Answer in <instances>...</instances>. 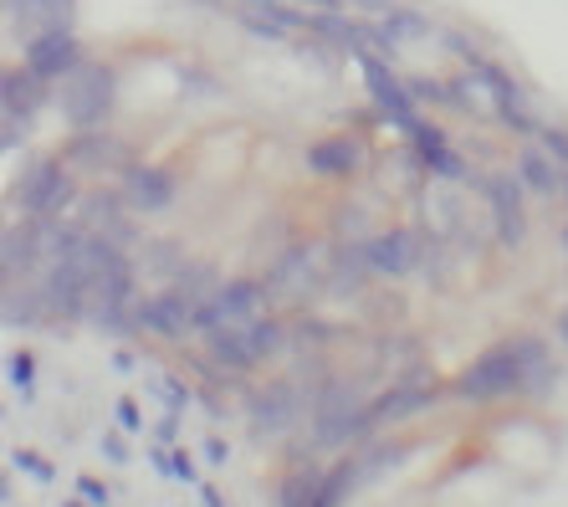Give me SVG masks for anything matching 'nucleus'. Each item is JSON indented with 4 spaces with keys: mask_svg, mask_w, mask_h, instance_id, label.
Instances as JSON below:
<instances>
[{
    "mask_svg": "<svg viewBox=\"0 0 568 507\" xmlns=\"http://www.w3.org/2000/svg\"><path fill=\"white\" fill-rule=\"evenodd\" d=\"M554 354H548V344L542 338H532V334H523V395H548L554 389Z\"/></svg>",
    "mask_w": 568,
    "mask_h": 507,
    "instance_id": "nucleus-25",
    "label": "nucleus"
},
{
    "mask_svg": "<svg viewBox=\"0 0 568 507\" xmlns=\"http://www.w3.org/2000/svg\"><path fill=\"white\" fill-rule=\"evenodd\" d=\"M72 201H78V185H72V164L62 160H31L11 190L16 211L37 215V221H57Z\"/></svg>",
    "mask_w": 568,
    "mask_h": 507,
    "instance_id": "nucleus-4",
    "label": "nucleus"
},
{
    "mask_svg": "<svg viewBox=\"0 0 568 507\" xmlns=\"http://www.w3.org/2000/svg\"><path fill=\"white\" fill-rule=\"evenodd\" d=\"M364 487V462L358 456H344V462H333L323 471V487H317V507H344L348 497Z\"/></svg>",
    "mask_w": 568,
    "mask_h": 507,
    "instance_id": "nucleus-24",
    "label": "nucleus"
},
{
    "mask_svg": "<svg viewBox=\"0 0 568 507\" xmlns=\"http://www.w3.org/2000/svg\"><path fill=\"white\" fill-rule=\"evenodd\" d=\"M78 497H82V503H93V507H113L108 481H98V477H78Z\"/></svg>",
    "mask_w": 568,
    "mask_h": 507,
    "instance_id": "nucleus-35",
    "label": "nucleus"
},
{
    "mask_svg": "<svg viewBox=\"0 0 568 507\" xmlns=\"http://www.w3.org/2000/svg\"><path fill=\"white\" fill-rule=\"evenodd\" d=\"M481 190H487V205H491V221H497V241H503L507 252H517L523 241H528V211H523V195H528V185L513 174H487L481 180Z\"/></svg>",
    "mask_w": 568,
    "mask_h": 507,
    "instance_id": "nucleus-8",
    "label": "nucleus"
},
{
    "mask_svg": "<svg viewBox=\"0 0 568 507\" xmlns=\"http://www.w3.org/2000/svg\"><path fill=\"white\" fill-rule=\"evenodd\" d=\"M450 395L466 405H497L507 395H523V338H507V344L476 354L456 379H450Z\"/></svg>",
    "mask_w": 568,
    "mask_h": 507,
    "instance_id": "nucleus-3",
    "label": "nucleus"
},
{
    "mask_svg": "<svg viewBox=\"0 0 568 507\" xmlns=\"http://www.w3.org/2000/svg\"><path fill=\"white\" fill-rule=\"evenodd\" d=\"M476 82H481V93L491 98V108H497V119H503V129H513V134H538L542 123L528 113V98H523V88H517V78L507 68H497L491 57H481L476 68H466Z\"/></svg>",
    "mask_w": 568,
    "mask_h": 507,
    "instance_id": "nucleus-7",
    "label": "nucleus"
},
{
    "mask_svg": "<svg viewBox=\"0 0 568 507\" xmlns=\"http://www.w3.org/2000/svg\"><path fill=\"white\" fill-rule=\"evenodd\" d=\"M246 328V338H252V348H256V359H272L282 348V318H256V323H241Z\"/></svg>",
    "mask_w": 568,
    "mask_h": 507,
    "instance_id": "nucleus-31",
    "label": "nucleus"
},
{
    "mask_svg": "<svg viewBox=\"0 0 568 507\" xmlns=\"http://www.w3.org/2000/svg\"><path fill=\"white\" fill-rule=\"evenodd\" d=\"M517 180L528 185V195H538V201H558L564 195V164L548 154V149H517Z\"/></svg>",
    "mask_w": 568,
    "mask_h": 507,
    "instance_id": "nucleus-18",
    "label": "nucleus"
},
{
    "mask_svg": "<svg viewBox=\"0 0 568 507\" xmlns=\"http://www.w3.org/2000/svg\"><path fill=\"white\" fill-rule=\"evenodd\" d=\"M307 31H313L323 47L348 52V57H358L374 41V21H369V16H348V11H313V27H307Z\"/></svg>",
    "mask_w": 568,
    "mask_h": 507,
    "instance_id": "nucleus-14",
    "label": "nucleus"
},
{
    "mask_svg": "<svg viewBox=\"0 0 568 507\" xmlns=\"http://www.w3.org/2000/svg\"><path fill=\"white\" fill-rule=\"evenodd\" d=\"M82 62H88V52H82L72 21H57V27H41L27 37V68L37 72V78H47L52 88L67 78V72H78Z\"/></svg>",
    "mask_w": 568,
    "mask_h": 507,
    "instance_id": "nucleus-6",
    "label": "nucleus"
},
{
    "mask_svg": "<svg viewBox=\"0 0 568 507\" xmlns=\"http://www.w3.org/2000/svg\"><path fill=\"white\" fill-rule=\"evenodd\" d=\"M266 293L272 297H303L313 293V252L307 246H297V252H287L272 267V277H266Z\"/></svg>",
    "mask_w": 568,
    "mask_h": 507,
    "instance_id": "nucleus-21",
    "label": "nucleus"
},
{
    "mask_svg": "<svg viewBox=\"0 0 568 507\" xmlns=\"http://www.w3.org/2000/svg\"><path fill=\"white\" fill-rule=\"evenodd\" d=\"M538 144L568 170V129H558V123H542V129H538Z\"/></svg>",
    "mask_w": 568,
    "mask_h": 507,
    "instance_id": "nucleus-33",
    "label": "nucleus"
},
{
    "mask_svg": "<svg viewBox=\"0 0 568 507\" xmlns=\"http://www.w3.org/2000/svg\"><path fill=\"white\" fill-rule=\"evenodd\" d=\"M62 507H93V503H82V497H72V503H62Z\"/></svg>",
    "mask_w": 568,
    "mask_h": 507,
    "instance_id": "nucleus-46",
    "label": "nucleus"
},
{
    "mask_svg": "<svg viewBox=\"0 0 568 507\" xmlns=\"http://www.w3.org/2000/svg\"><path fill=\"white\" fill-rule=\"evenodd\" d=\"M358 16H369V21H379V16H389L395 11V0H348Z\"/></svg>",
    "mask_w": 568,
    "mask_h": 507,
    "instance_id": "nucleus-37",
    "label": "nucleus"
},
{
    "mask_svg": "<svg viewBox=\"0 0 568 507\" xmlns=\"http://www.w3.org/2000/svg\"><path fill=\"white\" fill-rule=\"evenodd\" d=\"M354 62H358V72H364V88H369L374 108H379V119L395 123L399 134H405V129L420 119V98L410 93V78H399V72L389 68V57L374 52V47H364Z\"/></svg>",
    "mask_w": 568,
    "mask_h": 507,
    "instance_id": "nucleus-5",
    "label": "nucleus"
},
{
    "mask_svg": "<svg viewBox=\"0 0 568 507\" xmlns=\"http://www.w3.org/2000/svg\"><path fill=\"white\" fill-rule=\"evenodd\" d=\"M303 164H307V174H317V180H344V174L364 170V144H358L354 134L313 139V144L303 149Z\"/></svg>",
    "mask_w": 568,
    "mask_h": 507,
    "instance_id": "nucleus-12",
    "label": "nucleus"
},
{
    "mask_svg": "<svg viewBox=\"0 0 568 507\" xmlns=\"http://www.w3.org/2000/svg\"><path fill=\"white\" fill-rule=\"evenodd\" d=\"M174 287H180L190 303H205V297L221 293V282H215L211 267H180V272H174Z\"/></svg>",
    "mask_w": 568,
    "mask_h": 507,
    "instance_id": "nucleus-29",
    "label": "nucleus"
},
{
    "mask_svg": "<svg viewBox=\"0 0 568 507\" xmlns=\"http://www.w3.org/2000/svg\"><path fill=\"white\" fill-rule=\"evenodd\" d=\"M11 462H16V471H27L37 481H57V467L41 452H11Z\"/></svg>",
    "mask_w": 568,
    "mask_h": 507,
    "instance_id": "nucleus-32",
    "label": "nucleus"
},
{
    "mask_svg": "<svg viewBox=\"0 0 568 507\" xmlns=\"http://www.w3.org/2000/svg\"><path fill=\"white\" fill-rule=\"evenodd\" d=\"M292 6H303V11H344L348 0H292Z\"/></svg>",
    "mask_w": 568,
    "mask_h": 507,
    "instance_id": "nucleus-41",
    "label": "nucleus"
},
{
    "mask_svg": "<svg viewBox=\"0 0 568 507\" xmlns=\"http://www.w3.org/2000/svg\"><path fill=\"white\" fill-rule=\"evenodd\" d=\"M47 313H52V303L41 293V282H31V287L6 282V323H11V328H41Z\"/></svg>",
    "mask_w": 568,
    "mask_h": 507,
    "instance_id": "nucleus-23",
    "label": "nucleus"
},
{
    "mask_svg": "<svg viewBox=\"0 0 568 507\" xmlns=\"http://www.w3.org/2000/svg\"><path fill=\"white\" fill-rule=\"evenodd\" d=\"M558 334H564V344H568V307L558 313Z\"/></svg>",
    "mask_w": 568,
    "mask_h": 507,
    "instance_id": "nucleus-44",
    "label": "nucleus"
},
{
    "mask_svg": "<svg viewBox=\"0 0 568 507\" xmlns=\"http://www.w3.org/2000/svg\"><path fill=\"white\" fill-rule=\"evenodd\" d=\"M170 471H174L180 487H200V471H195V462H190L185 446H170Z\"/></svg>",
    "mask_w": 568,
    "mask_h": 507,
    "instance_id": "nucleus-34",
    "label": "nucleus"
},
{
    "mask_svg": "<svg viewBox=\"0 0 568 507\" xmlns=\"http://www.w3.org/2000/svg\"><path fill=\"white\" fill-rule=\"evenodd\" d=\"M119 426H123V430H144V415H139V405H133L129 395L119 400Z\"/></svg>",
    "mask_w": 568,
    "mask_h": 507,
    "instance_id": "nucleus-38",
    "label": "nucleus"
},
{
    "mask_svg": "<svg viewBox=\"0 0 568 507\" xmlns=\"http://www.w3.org/2000/svg\"><path fill=\"white\" fill-rule=\"evenodd\" d=\"M564 201H568V180H564Z\"/></svg>",
    "mask_w": 568,
    "mask_h": 507,
    "instance_id": "nucleus-47",
    "label": "nucleus"
},
{
    "mask_svg": "<svg viewBox=\"0 0 568 507\" xmlns=\"http://www.w3.org/2000/svg\"><path fill=\"white\" fill-rule=\"evenodd\" d=\"M205 348H211V359L221 364L225 374H246V369H256V348H252V338H246V328H215L211 338H205Z\"/></svg>",
    "mask_w": 568,
    "mask_h": 507,
    "instance_id": "nucleus-22",
    "label": "nucleus"
},
{
    "mask_svg": "<svg viewBox=\"0 0 568 507\" xmlns=\"http://www.w3.org/2000/svg\"><path fill=\"white\" fill-rule=\"evenodd\" d=\"M317 487H323V471L317 467L287 471L277 487V507H317Z\"/></svg>",
    "mask_w": 568,
    "mask_h": 507,
    "instance_id": "nucleus-27",
    "label": "nucleus"
},
{
    "mask_svg": "<svg viewBox=\"0 0 568 507\" xmlns=\"http://www.w3.org/2000/svg\"><path fill=\"white\" fill-rule=\"evenodd\" d=\"M98 452H103L108 462H113V467H129V462H133V452L123 446V436H113V430H108V436L98 440Z\"/></svg>",
    "mask_w": 568,
    "mask_h": 507,
    "instance_id": "nucleus-36",
    "label": "nucleus"
},
{
    "mask_svg": "<svg viewBox=\"0 0 568 507\" xmlns=\"http://www.w3.org/2000/svg\"><path fill=\"white\" fill-rule=\"evenodd\" d=\"M159 446H180V415H164V420H159Z\"/></svg>",
    "mask_w": 568,
    "mask_h": 507,
    "instance_id": "nucleus-40",
    "label": "nucleus"
},
{
    "mask_svg": "<svg viewBox=\"0 0 568 507\" xmlns=\"http://www.w3.org/2000/svg\"><path fill=\"white\" fill-rule=\"evenodd\" d=\"M6 16H11V27L27 21L31 31H41L57 21H72V0H6Z\"/></svg>",
    "mask_w": 568,
    "mask_h": 507,
    "instance_id": "nucleus-26",
    "label": "nucleus"
},
{
    "mask_svg": "<svg viewBox=\"0 0 568 507\" xmlns=\"http://www.w3.org/2000/svg\"><path fill=\"white\" fill-rule=\"evenodd\" d=\"M57 113L67 119L72 134H88V129H108L113 119V103H119V72L108 62H82L78 72H67L57 82Z\"/></svg>",
    "mask_w": 568,
    "mask_h": 507,
    "instance_id": "nucleus-2",
    "label": "nucleus"
},
{
    "mask_svg": "<svg viewBox=\"0 0 568 507\" xmlns=\"http://www.w3.org/2000/svg\"><path fill=\"white\" fill-rule=\"evenodd\" d=\"M129 201H123V190L119 195H108V190H98V195H88L78 211V226L98 231V236H113L123 241V246H133V226H129Z\"/></svg>",
    "mask_w": 568,
    "mask_h": 507,
    "instance_id": "nucleus-16",
    "label": "nucleus"
},
{
    "mask_svg": "<svg viewBox=\"0 0 568 507\" xmlns=\"http://www.w3.org/2000/svg\"><path fill=\"white\" fill-rule=\"evenodd\" d=\"M205 462H211V467H225V462H231V446H225L221 436H205Z\"/></svg>",
    "mask_w": 568,
    "mask_h": 507,
    "instance_id": "nucleus-39",
    "label": "nucleus"
},
{
    "mask_svg": "<svg viewBox=\"0 0 568 507\" xmlns=\"http://www.w3.org/2000/svg\"><path fill=\"white\" fill-rule=\"evenodd\" d=\"M307 400L297 395V385H287V379H277V385L256 389L252 400H246V415H252L256 430H272V436H287L297 420H303Z\"/></svg>",
    "mask_w": 568,
    "mask_h": 507,
    "instance_id": "nucleus-10",
    "label": "nucleus"
},
{
    "mask_svg": "<svg viewBox=\"0 0 568 507\" xmlns=\"http://www.w3.org/2000/svg\"><path fill=\"white\" fill-rule=\"evenodd\" d=\"M123 154H129V149L108 134V129H88V134L72 139V149H67V164H72V170H108V164H119Z\"/></svg>",
    "mask_w": 568,
    "mask_h": 507,
    "instance_id": "nucleus-20",
    "label": "nucleus"
},
{
    "mask_svg": "<svg viewBox=\"0 0 568 507\" xmlns=\"http://www.w3.org/2000/svg\"><path fill=\"white\" fill-rule=\"evenodd\" d=\"M57 98V88L47 78H37L31 68H11L0 78V103H6V123H31L37 119V108Z\"/></svg>",
    "mask_w": 568,
    "mask_h": 507,
    "instance_id": "nucleus-13",
    "label": "nucleus"
},
{
    "mask_svg": "<svg viewBox=\"0 0 568 507\" xmlns=\"http://www.w3.org/2000/svg\"><path fill=\"white\" fill-rule=\"evenodd\" d=\"M425 37H436V27H430V16L425 11H410V6H395L389 16H379L374 21V52H384V57H395L399 47H415V41H425Z\"/></svg>",
    "mask_w": 568,
    "mask_h": 507,
    "instance_id": "nucleus-15",
    "label": "nucleus"
},
{
    "mask_svg": "<svg viewBox=\"0 0 568 507\" xmlns=\"http://www.w3.org/2000/svg\"><path fill=\"white\" fill-rule=\"evenodd\" d=\"M440 405V395L430 385H395V389H384L379 400L369 405V415H374V426H389V420H410V415H425V410H436Z\"/></svg>",
    "mask_w": 568,
    "mask_h": 507,
    "instance_id": "nucleus-19",
    "label": "nucleus"
},
{
    "mask_svg": "<svg viewBox=\"0 0 568 507\" xmlns=\"http://www.w3.org/2000/svg\"><path fill=\"white\" fill-rule=\"evenodd\" d=\"M119 190L133 215H159L174 205V174L159 170V164H129Z\"/></svg>",
    "mask_w": 568,
    "mask_h": 507,
    "instance_id": "nucleus-11",
    "label": "nucleus"
},
{
    "mask_svg": "<svg viewBox=\"0 0 568 507\" xmlns=\"http://www.w3.org/2000/svg\"><path fill=\"white\" fill-rule=\"evenodd\" d=\"M374 415L358 400L354 379H323L313 389V446L344 452V446H369Z\"/></svg>",
    "mask_w": 568,
    "mask_h": 507,
    "instance_id": "nucleus-1",
    "label": "nucleus"
},
{
    "mask_svg": "<svg viewBox=\"0 0 568 507\" xmlns=\"http://www.w3.org/2000/svg\"><path fill=\"white\" fill-rule=\"evenodd\" d=\"M149 389H154L159 400H164V410H174V415H185L190 400H195V389H190L185 379H174V374H154V379H149Z\"/></svg>",
    "mask_w": 568,
    "mask_h": 507,
    "instance_id": "nucleus-30",
    "label": "nucleus"
},
{
    "mask_svg": "<svg viewBox=\"0 0 568 507\" xmlns=\"http://www.w3.org/2000/svg\"><path fill=\"white\" fill-rule=\"evenodd\" d=\"M364 252H369L374 277H405V272L415 267V231L389 226V231L364 241Z\"/></svg>",
    "mask_w": 568,
    "mask_h": 507,
    "instance_id": "nucleus-17",
    "label": "nucleus"
},
{
    "mask_svg": "<svg viewBox=\"0 0 568 507\" xmlns=\"http://www.w3.org/2000/svg\"><path fill=\"white\" fill-rule=\"evenodd\" d=\"M133 318H139V334L170 338V344H180L185 334H195V303H190L180 287L154 293V297H144V303H133Z\"/></svg>",
    "mask_w": 568,
    "mask_h": 507,
    "instance_id": "nucleus-9",
    "label": "nucleus"
},
{
    "mask_svg": "<svg viewBox=\"0 0 568 507\" xmlns=\"http://www.w3.org/2000/svg\"><path fill=\"white\" fill-rule=\"evenodd\" d=\"M6 374H11V389L21 395V400H31V395H37V354H31V348L6 354Z\"/></svg>",
    "mask_w": 568,
    "mask_h": 507,
    "instance_id": "nucleus-28",
    "label": "nucleus"
},
{
    "mask_svg": "<svg viewBox=\"0 0 568 507\" xmlns=\"http://www.w3.org/2000/svg\"><path fill=\"white\" fill-rule=\"evenodd\" d=\"M564 246H568V226H564Z\"/></svg>",
    "mask_w": 568,
    "mask_h": 507,
    "instance_id": "nucleus-48",
    "label": "nucleus"
},
{
    "mask_svg": "<svg viewBox=\"0 0 568 507\" xmlns=\"http://www.w3.org/2000/svg\"><path fill=\"white\" fill-rule=\"evenodd\" d=\"M113 369L133 374V369H139V354H133V348H119V354H113Z\"/></svg>",
    "mask_w": 568,
    "mask_h": 507,
    "instance_id": "nucleus-42",
    "label": "nucleus"
},
{
    "mask_svg": "<svg viewBox=\"0 0 568 507\" xmlns=\"http://www.w3.org/2000/svg\"><path fill=\"white\" fill-rule=\"evenodd\" d=\"M200 497H205V507H225V503H221V493H215L211 481H200Z\"/></svg>",
    "mask_w": 568,
    "mask_h": 507,
    "instance_id": "nucleus-43",
    "label": "nucleus"
},
{
    "mask_svg": "<svg viewBox=\"0 0 568 507\" xmlns=\"http://www.w3.org/2000/svg\"><path fill=\"white\" fill-rule=\"evenodd\" d=\"M231 6H277V0H231Z\"/></svg>",
    "mask_w": 568,
    "mask_h": 507,
    "instance_id": "nucleus-45",
    "label": "nucleus"
}]
</instances>
